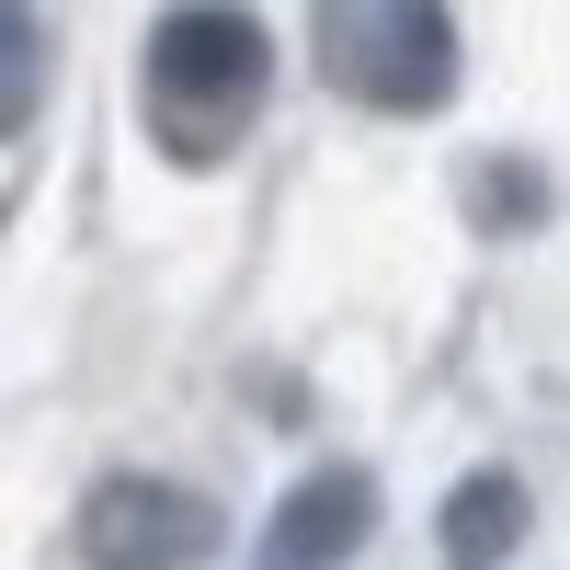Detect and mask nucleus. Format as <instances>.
Instances as JSON below:
<instances>
[{"mask_svg":"<svg viewBox=\"0 0 570 570\" xmlns=\"http://www.w3.org/2000/svg\"><path fill=\"white\" fill-rule=\"evenodd\" d=\"M149 137L171 160H228L274 91V35L240 0H171L149 23Z\"/></svg>","mask_w":570,"mask_h":570,"instance_id":"nucleus-1","label":"nucleus"},{"mask_svg":"<svg viewBox=\"0 0 570 570\" xmlns=\"http://www.w3.org/2000/svg\"><path fill=\"white\" fill-rule=\"evenodd\" d=\"M320 69L365 115H434L456 91V12L445 0H320Z\"/></svg>","mask_w":570,"mask_h":570,"instance_id":"nucleus-2","label":"nucleus"},{"mask_svg":"<svg viewBox=\"0 0 570 570\" xmlns=\"http://www.w3.org/2000/svg\"><path fill=\"white\" fill-rule=\"evenodd\" d=\"M206 548H217V502L183 491V480H149V468H115L80 502V559L91 570H195Z\"/></svg>","mask_w":570,"mask_h":570,"instance_id":"nucleus-3","label":"nucleus"},{"mask_svg":"<svg viewBox=\"0 0 570 570\" xmlns=\"http://www.w3.org/2000/svg\"><path fill=\"white\" fill-rule=\"evenodd\" d=\"M365 537H376V480L365 468H308V480L274 502L252 570H343Z\"/></svg>","mask_w":570,"mask_h":570,"instance_id":"nucleus-4","label":"nucleus"},{"mask_svg":"<svg viewBox=\"0 0 570 570\" xmlns=\"http://www.w3.org/2000/svg\"><path fill=\"white\" fill-rule=\"evenodd\" d=\"M513 548H525V480H513V468H468V480L445 491V559L491 570Z\"/></svg>","mask_w":570,"mask_h":570,"instance_id":"nucleus-5","label":"nucleus"},{"mask_svg":"<svg viewBox=\"0 0 570 570\" xmlns=\"http://www.w3.org/2000/svg\"><path fill=\"white\" fill-rule=\"evenodd\" d=\"M35 12L23 0H0V137H23V115H35Z\"/></svg>","mask_w":570,"mask_h":570,"instance_id":"nucleus-6","label":"nucleus"},{"mask_svg":"<svg viewBox=\"0 0 570 570\" xmlns=\"http://www.w3.org/2000/svg\"><path fill=\"white\" fill-rule=\"evenodd\" d=\"M468 206H480L491 228H525V217H548V183H537L525 160H480V183H468Z\"/></svg>","mask_w":570,"mask_h":570,"instance_id":"nucleus-7","label":"nucleus"}]
</instances>
